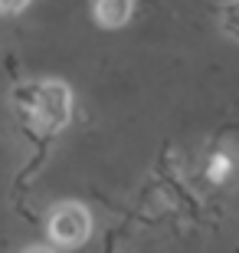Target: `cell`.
<instances>
[{
  "mask_svg": "<svg viewBox=\"0 0 239 253\" xmlns=\"http://www.w3.org/2000/svg\"><path fill=\"white\" fill-rule=\"evenodd\" d=\"M226 171H230V161H226V158H213V168H210L213 178H223Z\"/></svg>",
  "mask_w": 239,
  "mask_h": 253,
  "instance_id": "obj_5",
  "label": "cell"
},
{
  "mask_svg": "<svg viewBox=\"0 0 239 253\" xmlns=\"http://www.w3.org/2000/svg\"><path fill=\"white\" fill-rule=\"evenodd\" d=\"M92 7L102 27H121L131 13V0H95Z\"/></svg>",
  "mask_w": 239,
  "mask_h": 253,
  "instance_id": "obj_3",
  "label": "cell"
},
{
  "mask_svg": "<svg viewBox=\"0 0 239 253\" xmlns=\"http://www.w3.org/2000/svg\"><path fill=\"white\" fill-rule=\"evenodd\" d=\"M27 253H53V250H46V247H33V250H27Z\"/></svg>",
  "mask_w": 239,
  "mask_h": 253,
  "instance_id": "obj_6",
  "label": "cell"
},
{
  "mask_svg": "<svg viewBox=\"0 0 239 253\" xmlns=\"http://www.w3.org/2000/svg\"><path fill=\"white\" fill-rule=\"evenodd\" d=\"M27 102H30V109L36 112V122L46 131H56L69 119V89L59 85V83L33 85L27 92Z\"/></svg>",
  "mask_w": 239,
  "mask_h": 253,
  "instance_id": "obj_1",
  "label": "cell"
},
{
  "mask_svg": "<svg viewBox=\"0 0 239 253\" xmlns=\"http://www.w3.org/2000/svg\"><path fill=\"white\" fill-rule=\"evenodd\" d=\"M89 230H92L89 214H85V207H79V204L56 207L53 217H49V237H53L56 244H63V247H79V244H85Z\"/></svg>",
  "mask_w": 239,
  "mask_h": 253,
  "instance_id": "obj_2",
  "label": "cell"
},
{
  "mask_svg": "<svg viewBox=\"0 0 239 253\" xmlns=\"http://www.w3.org/2000/svg\"><path fill=\"white\" fill-rule=\"evenodd\" d=\"M30 0H0V13H20Z\"/></svg>",
  "mask_w": 239,
  "mask_h": 253,
  "instance_id": "obj_4",
  "label": "cell"
}]
</instances>
